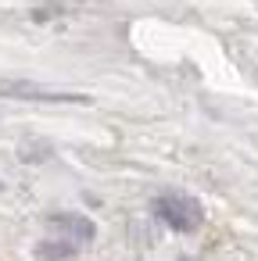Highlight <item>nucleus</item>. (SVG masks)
Here are the masks:
<instances>
[{
  "mask_svg": "<svg viewBox=\"0 0 258 261\" xmlns=\"http://www.w3.org/2000/svg\"><path fill=\"white\" fill-rule=\"evenodd\" d=\"M47 222H51V229L61 232V240H72V243H90L97 236V225L86 215H76V211H58Z\"/></svg>",
  "mask_w": 258,
  "mask_h": 261,
  "instance_id": "nucleus-2",
  "label": "nucleus"
},
{
  "mask_svg": "<svg viewBox=\"0 0 258 261\" xmlns=\"http://www.w3.org/2000/svg\"><path fill=\"white\" fill-rule=\"evenodd\" d=\"M0 97H15V100H47V104H72L83 100L76 93H54V90H40L29 83H0Z\"/></svg>",
  "mask_w": 258,
  "mask_h": 261,
  "instance_id": "nucleus-3",
  "label": "nucleus"
},
{
  "mask_svg": "<svg viewBox=\"0 0 258 261\" xmlns=\"http://www.w3.org/2000/svg\"><path fill=\"white\" fill-rule=\"evenodd\" d=\"M76 250H79V243H72V240H43V243H36L40 261H68V257H76Z\"/></svg>",
  "mask_w": 258,
  "mask_h": 261,
  "instance_id": "nucleus-4",
  "label": "nucleus"
},
{
  "mask_svg": "<svg viewBox=\"0 0 258 261\" xmlns=\"http://www.w3.org/2000/svg\"><path fill=\"white\" fill-rule=\"evenodd\" d=\"M154 215L172 232H194V229L204 225V207L186 193H161L154 200Z\"/></svg>",
  "mask_w": 258,
  "mask_h": 261,
  "instance_id": "nucleus-1",
  "label": "nucleus"
}]
</instances>
